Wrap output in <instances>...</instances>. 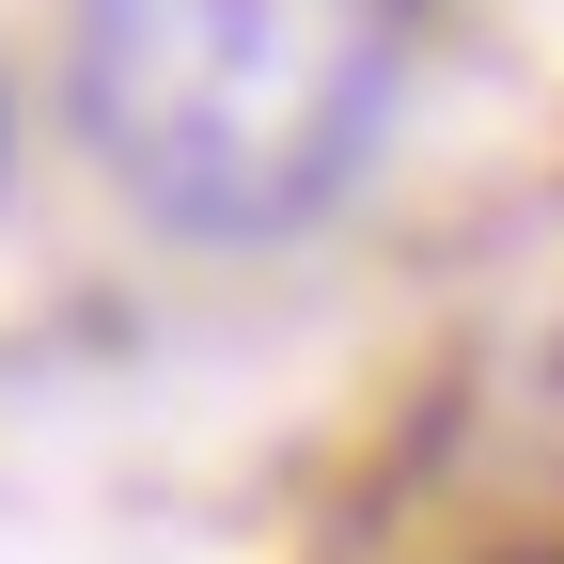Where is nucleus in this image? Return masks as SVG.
I'll list each match as a JSON object with an SVG mask.
<instances>
[{
	"mask_svg": "<svg viewBox=\"0 0 564 564\" xmlns=\"http://www.w3.org/2000/svg\"><path fill=\"white\" fill-rule=\"evenodd\" d=\"M423 0H79V126L188 236H282L361 173Z\"/></svg>",
	"mask_w": 564,
	"mask_h": 564,
	"instance_id": "nucleus-1",
	"label": "nucleus"
}]
</instances>
